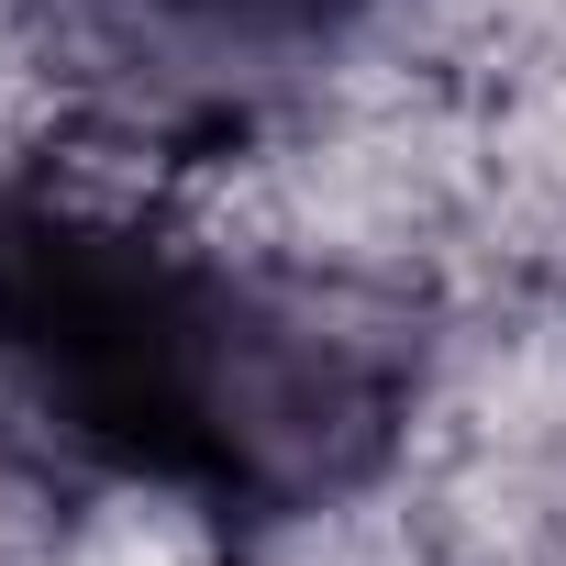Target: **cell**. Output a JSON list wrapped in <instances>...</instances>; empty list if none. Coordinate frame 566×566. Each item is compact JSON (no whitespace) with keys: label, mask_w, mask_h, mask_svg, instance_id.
Wrapping results in <instances>:
<instances>
[{"label":"cell","mask_w":566,"mask_h":566,"mask_svg":"<svg viewBox=\"0 0 566 566\" xmlns=\"http://www.w3.org/2000/svg\"><path fill=\"white\" fill-rule=\"evenodd\" d=\"M0 400L67 467L266 522L400 433V356L312 277L101 189H0Z\"/></svg>","instance_id":"obj_1"},{"label":"cell","mask_w":566,"mask_h":566,"mask_svg":"<svg viewBox=\"0 0 566 566\" xmlns=\"http://www.w3.org/2000/svg\"><path fill=\"white\" fill-rule=\"evenodd\" d=\"M378 0H101V23L134 67L178 78L189 101H244L266 78H290L334 56Z\"/></svg>","instance_id":"obj_2"}]
</instances>
